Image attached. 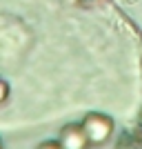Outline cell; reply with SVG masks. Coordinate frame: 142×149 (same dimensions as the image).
Returning a JSON list of instances; mask_svg holds the SVG:
<instances>
[{
    "instance_id": "1",
    "label": "cell",
    "mask_w": 142,
    "mask_h": 149,
    "mask_svg": "<svg viewBox=\"0 0 142 149\" xmlns=\"http://www.w3.org/2000/svg\"><path fill=\"white\" fill-rule=\"evenodd\" d=\"M82 129H85L87 138H89V145L93 147H100V145H105L113 134V123L111 116H107V113H100V111H91L87 113L85 118H82Z\"/></svg>"
},
{
    "instance_id": "2",
    "label": "cell",
    "mask_w": 142,
    "mask_h": 149,
    "mask_svg": "<svg viewBox=\"0 0 142 149\" xmlns=\"http://www.w3.org/2000/svg\"><path fill=\"white\" fill-rule=\"evenodd\" d=\"M60 145L64 149H87L89 147V138H87L82 125H64L60 129Z\"/></svg>"
},
{
    "instance_id": "3",
    "label": "cell",
    "mask_w": 142,
    "mask_h": 149,
    "mask_svg": "<svg viewBox=\"0 0 142 149\" xmlns=\"http://www.w3.org/2000/svg\"><path fill=\"white\" fill-rule=\"evenodd\" d=\"M118 149H142V109L136 125L127 134H122V138L118 140Z\"/></svg>"
},
{
    "instance_id": "4",
    "label": "cell",
    "mask_w": 142,
    "mask_h": 149,
    "mask_svg": "<svg viewBox=\"0 0 142 149\" xmlns=\"http://www.w3.org/2000/svg\"><path fill=\"white\" fill-rule=\"evenodd\" d=\"M7 98H9V85H7V80L0 78V105H5Z\"/></svg>"
},
{
    "instance_id": "5",
    "label": "cell",
    "mask_w": 142,
    "mask_h": 149,
    "mask_svg": "<svg viewBox=\"0 0 142 149\" xmlns=\"http://www.w3.org/2000/svg\"><path fill=\"white\" fill-rule=\"evenodd\" d=\"M38 149H64V147L60 145V140H47V143H42Z\"/></svg>"
},
{
    "instance_id": "6",
    "label": "cell",
    "mask_w": 142,
    "mask_h": 149,
    "mask_svg": "<svg viewBox=\"0 0 142 149\" xmlns=\"http://www.w3.org/2000/svg\"><path fill=\"white\" fill-rule=\"evenodd\" d=\"M0 149H2V143H0Z\"/></svg>"
}]
</instances>
